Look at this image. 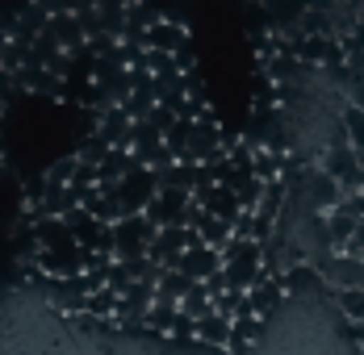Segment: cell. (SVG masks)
I'll return each mask as SVG.
<instances>
[{
  "mask_svg": "<svg viewBox=\"0 0 364 355\" xmlns=\"http://www.w3.org/2000/svg\"><path fill=\"white\" fill-rule=\"evenodd\" d=\"M21 88H17V80H13V71L9 67H0V109H9L13 105V97H17Z\"/></svg>",
  "mask_w": 364,
  "mask_h": 355,
  "instance_id": "obj_2",
  "label": "cell"
},
{
  "mask_svg": "<svg viewBox=\"0 0 364 355\" xmlns=\"http://www.w3.org/2000/svg\"><path fill=\"white\" fill-rule=\"evenodd\" d=\"M42 34H50L59 46H68V50H75L80 42H88V34H84V26H80L75 13H50L46 26H42Z\"/></svg>",
  "mask_w": 364,
  "mask_h": 355,
  "instance_id": "obj_1",
  "label": "cell"
}]
</instances>
